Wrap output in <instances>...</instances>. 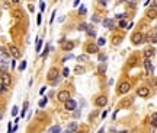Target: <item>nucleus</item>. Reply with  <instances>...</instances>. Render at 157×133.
Listing matches in <instances>:
<instances>
[{"mask_svg": "<svg viewBox=\"0 0 157 133\" xmlns=\"http://www.w3.org/2000/svg\"><path fill=\"white\" fill-rule=\"evenodd\" d=\"M131 41H132V44L138 45V44H141L142 41H144V35H142L141 32H135L132 37H131Z\"/></svg>", "mask_w": 157, "mask_h": 133, "instance_id": "f257e3e1", "label": "nucleus"}, {"mask_svg": "<svg viewBox=\"0 0 157 133\" xmlns=\"http://www.w3.org/2000/svg\"><path fill=\"white\" fill-rule=\"evenodd\" d=\"M47 78H48V81H57L58 79V69H55V67L49 69Z\"/></svg>", "mask_w": 157, "mask_h": 133, "instance_id": "f03ea898", "label": "nucleus"}, {"mask_svg": "<svg viewBox=\"0 0 157 133\" xmlns=\"http://www.w3.org/2000/svg\"><path fill=\"white\" fill-rule=\"evenodd\" d=\"M57 98H58V101H61V102H65V101L70 98V92L68 91H60L57 94Z\"/></svg>", "mask_w": 157, "mask_h": 133, "instance_id": "7ed1b4c3", "label": "nucleus"}, {"mask_svg": "<svg viewBox=\"0 0 157 133\" xmlns=\"http://www.w3.org/2000/svg\"><path fill=\"white\" fill-rule=\"evenodd\" d=\"M129 89H131V85L128 82H122L119 85V88H118V94H126Z\"/></svg>", "mask_w": 157, "mask_h": 133, "instance_id": "20e7f679", "label": "nucleus"}, {"mask_svg": "<svg viewBox=\"0 0 157 133\" xmlns=\"http://www.w3.org/2000/svg\"><path fill=\"white\" fill-rule=\"evenodd\" d=\"M9 85H10V76H9L7 73H4V75L1 76V89L4 91Z\"/></svg>", "mask_w": 157, "mask_h": 133, "instance_id": "39448f33", "label": "nucleus"}, {"mask_svg": "<svg viewBox=\"0 0 157 133\" xmlns=\"http://www.w3.org/2000/svg\"><path fill=\"white\" fill-rule=\"evenodd\" d=\"M94 104H96V107H105V105L108 104V98H106L105 95L97 97V98H96V101H94Z\"/></svg>", "mask_w": 157, "mask_h": 133, "instance_id": "423d86ee", "label": "nucleus"}, {"mask_svg": "<svg viewBox=\"0 0 157 133\" xmlns=\"http://www.w3.org/2000/svg\"><path fill=\"white\" fill-rule=\"evenodd\" d=\"M64 105H65V110H70V111H73V110H76V101L71 100V98H68V100L64 102Z\"/></svg>", "mask_w": 157, "mask_h": 133, "instance_id": "0eeeda50", "label": "nucleus"}, {"mask_svg": "<svg viewBox=\"0 0 157 133\" xmlns=\"http://www.w3.org/2000/svg\"><path fill=\"white\" fill-rule=\"evenodd\" d=\"M137 95L145 98V97H148V95H150V91H148V88H147V86H141V88H138V89H137Z\"/></svg>", "mask_w": 157, "mask_h": 133, "instance_id": "6e6552de", "label": "nucleus"}, {"mask_svg": "<svg viewBox=\"0 0 157 133\" xmlns=\"http://www.w3.org/2000/svg\"><path fill=\"white\" fill-rule=\"evenodd\" d=\"M144 67H145V70H147V73H148V75H153L154 67H153V65H151L150 59H145V60H144Z\"/></svg>", "mask_w": 157, "mask_h": 133, "instance_id": "1a4fd4ad", "label": "nucleus"}, {"mask_svg": "<svg viewBox=\"0 0 157 133\" xmlns=\"http://www.w3.org/2000/svg\"><path fill=\"white\" fill-rule=\"evenodd\" d=\"M9 50H10V54L13 56V59H19V57H20V51H19V48H17V47H15V45H10V47H9Z\"/></svg>", "mask_w": 157, "mask_h": 133, "instance_id": "9d476101", "label": "nucleus"}, {"mask_svg": "<svg viewBox=\"0 0 157 133\" xmlns=\"http://www.w3.org/2000/svg\"><path fill=\"white\" fill-rule=\"evenodd\" d=\"M74 48V43L73 41H65V43H63V50L64 51H71Z\"/></svg>", "mask_w": 157, "mask_h": 133, "instance_id": "9b49d317", "label": "nucleus"}, {"mask_svg": "<svg viewBox=\"0 0 157 133\" xmlns=\"http://www.w3.org/2000/svg\"><path fill=\"white\" fill-rule=\"evenodd\" d=\"M7 62H9V54H7V53L0 54V65L6 66V65H7Z\"/></svg>", "mask_w": 157, "mask_h": 133, "instance_id": "f8f14e48", "label": "nucleus"}, {"mask_svg": "<svg viewBox=\"0 0 157 133\" xmlns=\"http://www.w3.org/2000/svg\"><path fill=\"white\" fill-rule=\"evenodd\" d=\"M132 102H134V97H128L126 100L121 101V107H129Z\"/></svg>", "mask_w": 157, "mask_h": 133, "instance_id": "ddd939ff", "label": "nucleus"}, {"mask_svg": "<svg viewBox=\"0 0 157 133\" xmlns=\"http://www.w3.org/2000/svg\"><path fill=\"white\" fill-rule=\"evenodd\" d=\"M147 16L150 18V19H156L157 18V10L154 9V7L148 9V10H147Z\"/></svg>", "mask_w": 157, "mask_h": 133, "instance_id": "4468645a", "label": "nucleus"}, {"mask_svg": "<svg viewBox=\"0 0 157 133\" xmlns=\"http://www.w3.org/2000/svg\"><path fill=\"white\" fill-rule=\"evenodd\" d=\"M87 51H89L90 54H96V53L99 51V47L94 45V44H89V45H87Z\"/></svg>", "mask_w": 157, "mask_h": 133, "instance_id": "2eb2a0df", "label": "nucleus"}, {"mask_svg": "<svg viewBox=\"0 0 157 133\" xmlns=\"http://www.w3.org/2000/svg\"><path fill=\"white\" fill-rule=\"evenodd\" d=\"M154 53H156L154 48H147V50L144 51V56H145V59H151L154 56Z\"/></svg>", "mask_w": 157, "mask_h": 133, "instance_id": "dca6fc26", "label": "nucleus"}, {"mask_svg": "<svg viewBox=\"0 0 157 133\" xmlns=\"http://www.w3.org/2000/svg\"><path fill=\"white\" fill-rule=\"evenodd\" d=\"M103 26L110 29V28H113V22H112L110 19H105V21H103Z\"/></svg>", "mask_w": 157, "mask_h": 133, "instance_id": "f3484780", "label": "nucleus"}, {"mask_svg": "<svg viewBox=\"0 0 157 133\" xmlns=\"http://www.w3.org/2000/svg\"><path fill=\"white\" fill-rule=\"evenodd\" d=\"M87 60H89V56H86V54H81V56H78L77 57L78 63H84V62H87Z\"/></svg>", "mask_w": 157, "mask_h": 133, "instance_id": "a211bd4d", "label": "nucleus"}, {"mask_svg": "<svg viewBox=\"0 0 157 133\" xmlns=\"http://www.w3.org/2000/svg\"><path fill=\"white\" fill-rule=\"evenodd\" d=\"M74 72H76V75H83V73H84V67H81V66H76Z\"/></svg>", "mask_w": 157, "mask_h": 133, "instance_id": "6ab92c4d", "label": "nucleus"}, {"mask_svg": "<svg viewBox=\"0 0 157 133\" xmlns=\"http://www.w3.org/2000/svg\"><path fill=\"white\" fill-rule=\"evenodd\" d=\"M105 72H106V63H100V66H99V73L103 75Z\"/></svg>", "mask_w": 157, "mask_h": 133, "instance_id": "aec40b11", "label": "nucleus"}, {"mask_svg": "<svg viewBox=\"0 0 157 133\" xmlns=\"http://www.w3.org/2000/svg\"><path fill=\"white\" fill-rule=\"evenodd\" d=\"M60 132H61L60 126H52V127L49 129V133H60Z\"/></svg>", "mask_w": 157, "mask_h": 133, "instance_id": "412c9836", "label": "nucleus"}, {"mask_svg": "<svg viewBox=\"0 0 157 133\" xmlns=\"http://www.w3.org/2000/svg\"><path fill=\"white\" fill-rule=\"evenodd\" d=\"M151 124H153V127L157 126V113H154V114L151 116Z\"/></svg>", "mask_w": 157, "mask_h": 133, "instance_id": "4be33fe9", "label": "nucleus"}, {"mask_svg": "<svg viewBox=\"0 0 157 133\" xmlns=\"http://www.w3.org/2000/svg\"><path fill=\"white\" fill-rule=\"evenodd\" d=\"M86 32H87V35H90V37H94V35H96V31H94V29H92L90 26L86 29Z\"/></svg>", "mask_w": 157, "mask_h": 133, "instance_id": "5701e85b", "label": "nucleus"}, {"mask_svg": "<svg viewBox=\"0 0 157 133\" xmlns=\"http://www.w3.org/2000/svg\"><path fill=\"white\" fill-rule=\"evenodd\" d=\"M76 129H77V124H76V123H70V124H68V130H70V132H74Z\"/></svg>", "mask_w": 157, "mask_h": 133, "instance_id": "b1692460", "label": "nucleus"}, {"mask_svg": "<svg viewBox=\"0 0 157 133\" xmlns=\"http://www.w3.org/2000/svg\"><path fill=\"white\" fill-rule=\"evenodd\" d=\"M97 59H99V62H100V63H105V62H106V56H105V54H99V57H97Z\"/></svg>", "mask_w": 157, "mask_h": 133, "instance_id": "393cba45", "label": "nucleus"}, {"mask_svg": "<svg viewBox=\"0 0 157 133\" xmlns=\"http://www.w3.org/2000/svg\"><path fill=\"white\" fill-rule=\"evenodd\" d=\"M41 44H42V41L39 38H36V51H41Z\"/></svg>", "mask_w": 157, "mask_h": 133, "instance_id": "a878e982", "label": "nucleus"}, {"mask_svg": "<svg viewBox=\"0 0 157 133\" xmlns=\"http://www.w3.org/2000/svg\"><path fill=\"white\" fill-rule=\"evenodd\" d=\"M87 29V25L86 23H80L78 25V31H86Z\"/></svg>", "mask_w": 157, "mask_h": 133, "instance_id": "bb28decb", "label": "nucleus"}, {"mask_svg": "<svg viewBox=\"0 0 157 133\" xmlns=\"http://www.w3.org/2000/svg\"><path fill=\"white\" fill-rule=\"evenodd\" d=\"M28 105H29L28 102H25V104H23V110H22V117H23V116H25V114H26V110H28Z\"/></svg>", "mask_w": 157, "mask_h": 133, "instance_id": "cd10ccee", "label": "nucleus"}, {"mask_svg": "<svg viewBox=\"0 0 157 133\" xmlns=\"http://www.w3.org/2000/svg\"><path fill=\"white\" fill-rule=\"evenodd\" d=\"M119 43H121V37H115V38H113V44H115V45H118Z\"/></svg>", "mask_w": 157, "mask_h": 133, "instance_id": "c85d7f7f", "label": "nucleus"}, {"mask_svg": "<svg viewBox=\"0 0 157 133\" xmlns=\"http://www.w3.org/2000/svg\"><path fill=\"white\" fill-rule=\"evenodd\" d=\"M45 104H47V98H42L39 101V107H45Z\"/></svg>", "mask_w": 157, "mask_h": 133, "instance_id": "c756f323", "label": "nucleus"}, {"mask_svg": "<svg viewBox=\"0 0 157 133\" xmlns=\"http://www.w3.org/2000/svg\"><path fill=\"white\" fill-rule=\"evenodd\" d=\"M25 67H26V62H22L19 66V70H25Z\"/></svg>", "mask_w": 157, "mask_h": 133, "instance_id": "7c9ffc66", "label": "nucleus"}, {"mask_svg": "<svg viewBox=\"0 0 157 133\" xmlns=\"http://www.w3.org/2000/svg\"><path fill=\"white\" fill-rule=\"evenodd\" d=\"M84 13H86V9H84V6H81L78 10V15H84Z\"/></svg>", "mask_w": 157, "mask_h": 133, "instance_id": "2f4dec72", "label": "nucleus"}, {"mask_svg": "<svg viewBox=\"0 0 157 133\" xmlns=\"http://www.w3.org/2000/svg\"><path fill=\"white\" fill-rule=\"evenodd\" d=\"M97 45H100V47H102V45H105V40H103V38H100V40L97 41Z\"/></svg>", "mask_w": 157, "mask_h": 133, "instance_id": "473e14b6", "label": "nucleus"}, {"mask_svg": "<svg viewBox=\"0 0 157 133\" xmlns=\"http://www.w3.org/2000/svg\"><path fill=\"white\" fill-rule=\"evenodd\" d=\"M16 114H17V107H13V108H12V116H16Z\"/></svg>", "mask_w": 157, "mask_h": 133, "instance_id": "72a5a7b5", "label": "nucleus"}, {"mask_svg": "<svg viewBox=\"0 0 157 133\" xmlns=\"http://www.w3.org/2000/svg\"><path fill=\"white\" fill-rule=\"evenodd\" d=\"M70 59H73V54H67V56L63 59V62H65V60H70Z\"/></svg>", "mask_w": 157, "mask_h": 133, "instance_id": "f704fd0d", "label": "nucleus"}, {"mask_svg": "<svg viewBox=\"0 0 157 133\" xmlns=\"http://www.w3.org/2000/svg\"><path fill=\"white\" fill-rule=\"evenodd\" d=\"M48 51H49V45H47V47H45V50H44V53H42V57H45V56H47Z\"/></svg>", "mask_w": 157, "mask_h": 133, "instance_id": "c9c22d12", "label": "nucleus"}, {"mask_svg": "<svg viewBox=\"0 0 157 133\" xmlns=\"http://www.w3.org/2000/svg\"><path fill=\"white\" fill-rule=\"evenodd\" d=\"M68 72H70V70H68L67 67H64V70H63V76H68Z\"/></svg>", "mask_w": 157, "mask_h": 133, "instance_id": "e433bc0d", "label": "nucleus"}, {"mask_svg": "<svg viewBox=\"0 0 157 133\" xmlns=\"http://www.w3.org/2000/svg\"><path fill=\"white\" fill-rule=\"evenodd\" d=\"M119 26H121V28H125V26H126V22H125V21H121V22H119Z\"/></svg>", "mask_w": 157, "mask_h": 133, "instance_id": "4c0bfd02", "label": "nucleus"}, {"mask_svg": "<svg viewBox=\"0 0 157 133\" xmlns=\"http://www.w3.org/2000/svg\"><path fill=\"white\" fill-rule=\"evenodd\" d=\"M126 15L125 13H119V15H116V18H118V19H122V18H125Z\"/></svg>", "mask_w": 157, "mask_h": 133, "instance_id": "58836bf2", "label": "nucleus"}, {"mask_svg": "<svg viewBox=\"0 0 157 133\" xmlns=\"http://www.w3.org/2000/svg\"><path fill=\"white\" fill-rule=\"evenodd\" d=\"M54 16H55V10H54V12H52V16H51V19H49V22H51V23H52V22H54Z\"/></svg>", "mask_w": 157, "mask_h": 133, "instance_id": "ea45409f", "label": "nucleus"}, {"mask_svg": "<svg viewBox=\"0 0 157 133\" xmlns=\"http://www.w3.org/2000/svg\"><path fill=\"white\" fill-rule=\"evenodd\" d=\"M39 6H41V10H44V9H45V3H44V1H41V4H39Z\"/></svg>", "mask_w": 157, "mask_h": 133, "instance_id": "a19ab883", "label": "nucleus"}, {"mask_svg": "<svg viewBox=\"0 0 157 133\" xmlns=\"http://www.w3.org/2000/svg\"><path fill=\"white\" fill-rule=\"evenodd\" d=\"M36 23H38V25L41 23V15H38V18H36Z\"/></svg>", "mask_w": 157, "mask_h": 133, "instance_id": "79ce46f5", "label": "nucleus"}, {"mask_svg": "<svg viewBox=\"0 0 157 133\" xmlns=\"http://www.w3.org/2000/svg\"><path fill=\"white\" fill-rule=\"evenodd\" d=\"M92 21H93V22H97L99 19H97V16H96V15H93V18H92Z\"/></svg>", "mask_w": 157, "mask_h": 133, "instance_id": "37998d69", "label": "nucleus"}, {"mask_svg": "<svg viewBox=\"0 0 157 133\" xmlns=\"http://www.w3.org/2000/svg\"><path fill=\"white\" fill-rule=\"evenodd\" d=\"M74 117H80V111H78V110L77 111H74Z\"/></svg>", "mask_w": 157, "mask_h": 133, "instance_id": "c03bdc74", "label": "nucleus"}, {"mask_svg": "<svg viewBox=\"0 0 157 133\" xmlns=\"http://www.w3.org/2000/svg\"><path fill=\"white\" fill-rule=\"evenodd\" d=\"M100 3H102V4H103V6H105V4H106V3H108V0H100Z\"/></svg>", "mask_w": 157, "mask_h": 133, "instance_id": "a18cd8bd", "label": "nucleus"}, {"mask_svg": "<svg viewBox=\"0 0 157 133\" xmlns=\"http://www.w3.org/2000/svg\"><path fill=\"white\" fill-rule=\"evenodd\" d=\"M78 3H80V0H74V4H73V6H77Z\"/></svg>", "mask_w": 157, "mask_h": 133, "instance_id": "49530a36", "label": "nucleus"}, {"mask_svg": "<svg viewBox=\"0 0 157 133\" xmlns=\"http://www.w3.org/2000/svg\"><path fill=\"white\" fill-rule=\"evenodd\" d=\"M116 133H126V130H121V132H116Z\"/></svg>", "mask_w": 157, "mask_h": 133, "instance_id": "de8ad7c7", "label": "nucleus"}, {"mask_svg": "<svg viewBox=\"0 0 157 133\" xmlns=\"http://www.w3.org/2000/svg\"><path fill=\"white\" fill-rule=\"evenodd\" d=\"M64 133H73V132H70V130H68V129H67V130H65V132Z\"/></svg>", "mask_w": 157, "mask_h": 133, "instance_id": "09e8293b", "label": "nucleus"}, {"mask_svg": "<svg viewBox=\"0 0 157 133\" xmlns=\"http://www.w3.org/2000/svg\"><path fill=\"white\" fill-rule=\"evenodd\" d=\"M12 1H13V3H19V0H12Z\"/></svg>", "mask_w": 157, "mask_h": 133, "instance_id": "8fccbe9b", "label": "nucleus"}, {"mask_svg": "<svg viewBox=\"0 0 157 133\" xmlns=\"http://www.w3.org/2000/svg\"><path fill=\"white\" fill-rule=\"evenodd\" d=\"M97 133H103V129H100V130H99Z\"/></svg>", "mask_w": 157, "mask_h": 133, "instance_id": "3c124183", "label": "nucleus"}, {"mask_svg": "<svg viewBox=\"0 0 157 133\" xmlns=\"http://www.w3.org/2000/svg\"><path fill=\"white\" fill-rule=\"evenodd\" d=\"M1 117H3V116H1V113H0V118H1Z\"/></svg>", "mask_w": 157, "mask_h": 133, "instance_id": "603ef678", "label": "nucleus"}, {"mask_svg": "<svg viewBox=\"0 0 157 133\" xmlns=\"http://www.w3.org/2000/svg\"><path fill=\"white\" fill-rule=\"evenodd\" d=\"M9 133H12V132H9Z\"/></svg>", "mask_w": 157, "mask_h": 133, "instance_id": "864d4df0", "label": "nucleus"}, {"mask_svg": "<svg viewBox=\"0 0 157 133\" xmlns=\"http://www.w3.org/2000/svg\"><path fill=\"white\" fill-rule=\"evenodd\" d=\"M156 37H157V35H156Z\"/></svg>", "mask_w": 157, "mask_h": 133, "instance_id": "5fc2aeb1", "label": "nucleus"}]
</instances>
